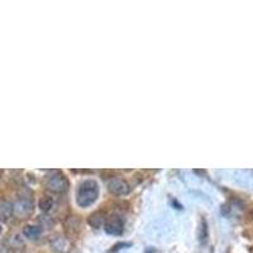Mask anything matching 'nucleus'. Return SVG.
Listing matches in <instances>:
<instances>
[{
  "label": "nucleus",
  "mask_w": 253,
  "mask_h": 253,
  "mask_svg": "<svg viewBox=\"0 0 253 253\" xmlns=\"http://www.w3.org/2000/svg\"><path fill=\"white\" fill-rule=\"evenodd\" d=\"M55 207V202L51 196H43V198L40 200V209L43 211V213H49Z\"/></svg>",
  "instance_id": "nucleus-9"
},
{
  "label": "nucleus",
  "mask_w": 253,
  "mask_h": 253,
  "mask_svg": "<svg viewBox=\"0 0 253 253\" xmlns=\"http://www.w3.org/2000/svg\"><path fill=\"white\" fill-rule=\"evenodd\" d=\"M44 186L47 190H49L51 193L55 194H61L65 193L69 187V181L67 178L65 177V175H62L58 171L55 172H51L44 180Z\"/></svg>",
  "instance_id": "nucleus-2"
},
{
  "label": "nucleus",
  "mask_w": 253,
  "mask_h": 253,
  "mask_svg": "<svg viewBox=\"0 0 253 253\" xmlns=\"http://www.w3.org/2000/svg\"><path fill=\"white\" fill-rule=\"evenodd\" d=\"M13 214V204L6 200H0V220H8Z\"/></svg>",
  "instance_id": "nucleus-7"
},
{
  "label": "nucleus",
  "mask_w": 253,
  "mask_h": 253,
  "mask_svg": "<svg viewBox=\"0 0 253 253\" xmlns=\"http://www.w3.org/2000/svg\"><path fill=\"white\" fill-rule=\"evenodd\" d=\"M104 229L108 234L112 236H121L124 230V221L121 216H112L105 221Z\"/></svg>",
  "instance_id": "nucleus-4"
},
{
  "label": "nucleus",
  "mask_w": 253,
  "mask_h": 253,
  "mask_svg": "<svg viewBox=\"0 0 253 253\" xmlns=\"http://www.w3.org/2000/svg\"><path fill=\"white\" fill-rule=\"evenodd\" d=\"M104 221H105V216H104L103 213L98 211V213L92 214L89 219V224L94 228H100L101 225L104 224Z\"/></svg>",
  "instance_id": "nucleus-10"
},
{
  "label": "nucleus",
  "mask_w": 253,
  "mask_h": 253,
  "mask_svg": "<svg viewBox=\"0 0 253 253\" xmlns=\"http://www.w3.org/2000/svg\"><path fill=\"white\" fill-rule=\"evenodd\" d=\"M108 190L110 193L114 194V195H126L129 194L130 187L128 185V182L122 180V178H112L109 182H108Z\"/></svg>",
  "instance_id": "nucleus-5"
},
{
  "label": "nucleus",
  "mask_w": 253,
  "mask_h": 253,
  "mask_svg": "<svg viewBox=\"0 0 253 253\" xmlns=\"http://www.w3.org/2000/svg\"><path fill=\"white\" fill-rule=\"evenodd\" d=\"M0 253H10V250H9L8 246H5L3 242H0Z\"/></svg>",
  "instance_id": "nucleus-12"
},
{
  "label": "nucleus",
  "mask_w": 253,
  "mask_h": 253,
  "mask_svg": "<svg viewBox=\"0 0 253 253\" xmlns=\"http://www.w3.org/2000/svg\"><path fill=\"white\" fill-rule=\"evenodd\" d=\"M0 233H1V225H0Z\"/></svg>",
  "instance_id": "nucleus-13"
},
{
  "label": "nucleus",
  "mask_w": 253,
  "mask_h": 253,
  "mask_svg": "<svg viewBox=\"0 0 253 253\" xmlns=\"http://www.w3.org/2000/svg\"><path fill=\"white\" fill-rule=\"evenodd\" d=\"M32 213H33V203H32L31 199L20 198L13 204V214L17 218H28Z\"/></svg>",
  "instance_id": "nucleus-3"
},
{
  "label": "nucleus",
  "mask_w": 253,
  "mask_h": 253,
  "mask_svg": "<svg viewBox=\"0 0 253 253\" xmlns=\"http://www.w3.org/2000/svg\"><path fill=\"white\" fill-rule=\"evenodd\" d=\"M22 233L28 239H37L41 236V233H42V229H41V227H37V225H26Z\"/></svg>",
  "instance_id": "nucleus-8"
},
{
  "label": "nucleus",
  "mask_w": 253,
  "mask_h": 253,
  "mask_svg": "<svg viewBox=\"0 0 253 253\" xmlns=\"http://www.w3.org/2000/svg\"><path fill=\"white\" fill-rule=\"evenodd\" d=\"M98 196V184L92 180H87V181H84L79 187L78 194H76V203H78L79 207L87 208L96 202Z\"/></svg>",
  "instance_id": "nucleus-1"
},
{
  "label": "nucleus",
  "mask_w": 253,
  "mask_h": 253,
  "mask_svg": "<svg viewBox=\"0 0 253 253\" xmlns=\"http://www.w3.org/2000/svg\"><path fill=\"white\" fill-rule=\"evenodd\" d=\"M51 247L58 253H67L70 251V242L63 237H55V238L51 241Z\"/></svg>",
  "instance_id": "nucleus-6"
},
{
  "label": "nucleus",
  "mask_w": 253,
  "mask_h": 253,
  "mask_svg": "<svg viewBox=\"0 0 253 253\" xmlns=\"http://www.w3.org/2000/svg\"><path fill=\"white\" fill-rule=\"evenodd\" d=\"M23 241L19 238L18 236H13L9 241V248H15V250H20V248H23Z\"/></svg>",
  "instance_id": "nucleus-11"
}]
</instances>
